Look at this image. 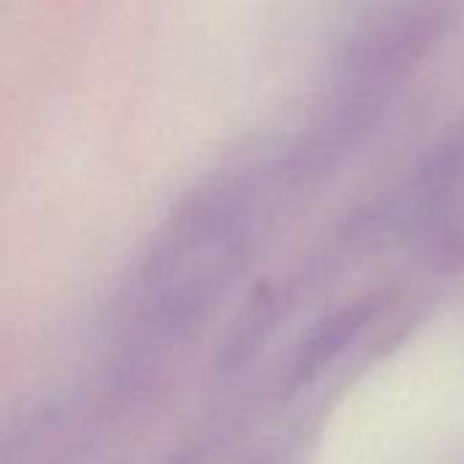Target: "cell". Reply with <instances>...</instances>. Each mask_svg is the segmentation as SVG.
Segmentation results:
<instances>
[{"mask_svg":"<svg viewBox=\"0 0 464 464\" xmlns=\"http://www.w3.org/2000/svg\"><path fill=\"white\" fill-rule=\"evenodd\" d=\"M356 324H359L356 315H343L318 337H313V343L307 345V353L302 356V375H313L324 362H329L345 345V340L356 332Z\"/></svg>","mask_w":464,"mask_h":464,"instance_id":"cell-1","label":"cell"}]
</instances>
